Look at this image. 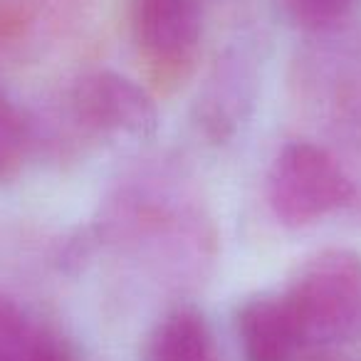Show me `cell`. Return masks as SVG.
I'll return each mask as SVG.
<instances>
[{
    "label": "cell",
    "instance_id": "cell-1",
    "mask_svg": "<svg viewBox=\"0 0 361 361\" xmlns=\"http://www.w3.org/2000/svg\"><path fill=\"white\" fill-rule=\"evenodd\" d=\"M282 297L305 346L351 339L361 331V255L346 247L317 252Z\"/></svg>",
    "mask_w": 361,
    "mask_h": 361
},
{
    "label": "cell",
    "instance_id": "cell-2",
    "mask_svg": "<svg viewBox=\"0 0 361 361\" xmlns=\"http://www.w3.org/2000/svg\"><path fill=\"white\" fill-rule=\"evenodd\" d=\"M267 196L285 226L300 228L349 206L354 183L329 151L297 141L277 154L267 176Z\"/></svg>",
    "mask_w": 361,
    "mask_h": 361
},
{
    "label": "cell",
    "instance_id": "cell-3",
    "mask_svg": "<svg viewBox=\"0 0 361 361\" xmlns=\"http://www.w3.org/2000/svg\"><path fill=\"white\" fill-rule=\"evenodd\" d=\"M129 20L131 37L159 80L188 75L201 45V0H131Z\"/></svg>",
    "mask_w": 361,
    "mask_h": 361
},
{
    "label": "cell",
    "instance_id": "cell-4",
    "mask_svg": "<svg viewBox=\"0 0 361 361\" xmlns=\"http://www.w3.org/2000/svg\"><path fill=\"white\" fill-rule=\"evenodd\" d=\"M77 119L92 131L149 139L159 129V109L144 87L116 72H94L72 92Z\"/></svg>",
    "mask_w": 361,
    "mask_h": 361
},
{
    "label": "cell",
    "instance_id": "cell-5",
    "mask_svg": "<svg viewBox=\"0 0 361 361\" xmlns=\"http://www.w3.org/2000/svg\"><path fill=\"white\" fill-rule=\"evenodd\" d=\"M238 341L245 361H292L305 346L285 297H255L235 319Z\"/></svg>",
    "mask_w": 361,
    "mask_h": 361
},
{
    "label": "cell",
    "instance_id": "cell-6",
    "mask_svg": "<svg viewBox=\"0 0 361 361\" xmlns=\"http://www.w3.org/2000/svg\"><path fill=\"white\" fill-rule=\"evenodd\" d=\"M144 361H218L216 341L201 312L183 307L166 314L149 334Z\"/></svg>",
    "mask_w": 361,
    "mask_h": 361
},
{
    "label": "cell",
    "instance_id": "cell-7",
    "mask_svg": "<svg viewBox=\"0 0 361 361\" xmlns=\"http://www.w3.org/2000/svg\"><path fill=\"white\" fill-rule=\"evenodd\" d=\"M32 329L23 310L0 292V361H25Z\"/></svg>",
    "mask_w": 361,
    "mask_h": 361
},
{
    "label": "cell",
    "instance_id": "cell-8",
    "mask_svg": "<svg viewBox=\"0 0 361 361\" xmlns=\"http://www.w3.org/2000/svg\"><path fill=\"white\" fill-rule=\"evenodd\" d=\"M297 23L307 27H326L339 23L356 0H287Z\"/></svg>",
    "mask_w": 361,
    "mask_h": 361
},
{
    "label": "cell",
    "instance_id": "cell-9",
    "mask_svg": "<svg viewBox=\"0 0 361 361\" xmlns=\"http://www.w3.org/2000/svg\"><path fill=\"white\" fill-rule=\"evenodd\" d=\"M23 129L18 124L13 109L6 104V99H0V178L13 171L18 164V151H20Z\"/></svg>",
    "mask_w": 361,
    "mask_h": 361
},
{
    "label": "cell",
    "instance_id": "cell-10",
    "mask_svg": "<svg viewBox=\"0 0 361 361\" xmlns=\"http://www.w3.org/2000/svg\"><path fill=\"white\" fill-rule=\"evenodd\" d=\"M25 361H70V354H67L65 344L57 336L32 331Z\"/></svg>",
    "mask_w": 361,
    "mask_h": 361
}]
</instances>
